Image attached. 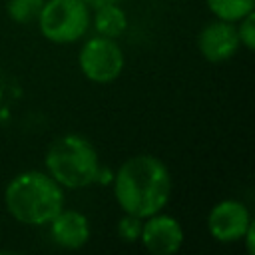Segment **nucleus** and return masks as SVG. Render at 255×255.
Returning a JSON list of instances; mask_svg holds the SVG:
<instances>
[{"instance_id":"f257e3e1","label":"nucleus","mask_w":255,"mask_h":255,"mask_svg":"<svg viewBox=\"0 0 255 255\" xmlns=\"http://www.w3.org/2000/svg\"><path fill=\"white\" fill-rule=\"evenodd\" d=\"M114 195L124 213L141 219L159 213L171 195V175L167 165L149 153L126 159L116 171Z\"/></svg>"},{"instance_id":"6e6552de","label":"nucleus","mask_w":255,"mask_h":255,"mask_svg":"<svg viewBox=\"0 0 255 255\" xmlns=\"http://www.w3.org/2000/svg\"><path fill=\"white\" fill-rule=\"evenodd\" d=\"M197 48H199L201 56L211 64H219V62H225L231 56H235V52L239 48V36H237L235 22L217 20V22L207 24L199 32Z\"/></svg>"},{"instance_id":"f03ea898","label":"nucleus","mask_w":255,"mask_h":255,"mask_svg":"<svg viewBox=\"0 0 255 255\" xmlns=\"http://www.w3.org/2000/svg\"><path fill=\"white\" fill-rule=\"evenodd\" d=\"M4 201L10 215L20 223L44 225L62 211L64 191L48 173L22 171L6 185Z\"/></svg>"},{"instance_id":"20e7f679","label":"nucleus","mask_w":255,"mask_h":255,"mask_svg":"<svg viewBox=\"0 0 255 255\" xmlns=\"http://www.w3.org/2000/svg\"><path fill=\"white\" fill-rule=\"evenodd\" d=\"M38 26L50 42L72 44L88 32L90 8L82 0H46L38 16Z\"/></svg>"},{"instance_id":"9d476101","label":"nucleus","mask_w":255,"mask_h":255,"mask_svg":"<svg viewBox=\"0 0 255 255\" xmlns=\"http://www.w3.org/2000/svg\"><path fill=\"white\" fill-rule=\"evenodd\" d=\"M94 26L98 30L100 36H106V38H118L126 32L128 28V16L126 12L118 6V4H108V6H102L96 10V16H94Z\"/></svg>"},{"instance_id":"9b49d317","label":"nucleus","mask_w":255,"mask_h":255,"mask_svg":"<svg viewBox=\"0 0 255 255\" xmlns=\"http://www.w3.org/2000/svg\"><path fill=\"white\" fill-rule=\"evenodd\" d=\"M207 8L217 16V20L239 22L243 16L255 10V0H205Z\"/></svg>"},{"instance_id":"39448f33","label":"nucleus","mask_w":255,"mask_h":255,"mask_svg":"<svg viewBox=\"0 0 255 255\" xmlns=\"http://www.w3.org/2000/svg\"><path fill=\"white\" fill-rule=\"evenodd\" d=\"M78 64L82 74L90 82L110 84L118 80L124 70V52L114 38L96 36L82 46L78 54Z\"/></svg>"},{"instance_id":"0eeeda50","label":"nucleus","mask_w":255,"mask_h":255,"mask_svg":"<svg viewBox=\"0 0 255 255\" xmlns=\"http://www.w3.org/2000/svg\"><path fill=\"white\" fill-rule=\"evenodd\" d=\"M139 239L143 247L153 255H173L183 243V229L175 217L153 213L145 217Z\"/></svg>"},{"instance_id":"2eb2a0df","label":"nucleus","mask_w":255,"mask_h":255,"mask_svg":"<svg viewBox=\"0 0 255 255\" xmlns=\"http://www.w3.org/2000/svg\"><path fill=\"white\" fill-rule=\"evenodd\" d=\"M243 239H245V245H247V253L253 255L255 253V225H253V221L247 225V229L243 233Z\"/></svg>"},{"instance_id":"dca6fc26","label":"nucleus","mask_w":255,"mask_h":255,"mask_svg":"<svg viewBox=\"0 0 255 255\" xmlns=\"http://www.w3.org/2000/svg\"><path fill=\"white\" fill-rule=\"evenodd\" d=\"M88 8H92V10H98V8H102V6H108V4H118V0H82Z\"/></svg>"},{"instance_id":"4468645a","label":"nucleus","mask_w":255,"mask_h":255,"mask_svg":"<svg viewBox=\"0 0 255 255\" xmlns=\"http://www.w3.org/2000/svg\"><path fill=\"white\" fill-rule=\"evenodd\" d=\"M237 36H239V44L245 50H253L255 48V12H249L247 16H243L239 20L237 26Z\"/></svg>"},{"instance_id":"7ed1b4c3","label":"nucleus","mask_w":255,"mask_h":255,"mask_svg":"<svg viewBox=\"0 0 255 255\" xmlns=\"http://www.w3.org/2000/svg\"><path fill=\"white\" fill-rule=\"evenodd\" d=\"M46 169L62 187H88L100 175L98 151L82 135H62L46 151Z\"/></svg>"},{"instance_id":"ddd939ff","label":"nucleus","mask_w":255,"mask_h":255,"mask_svg":"<svg viewBox=\"0 0 255 255\" xmlns=\"http://www.w3.org/2000/svg\"><path fill=\"white\" fill-rule=\"evenodd\" d=\"M141 225H143V219H141V217L126 213V215L118 221V235H120L124 241L133 243V241H137L139 235H141Z\"/></svg>"},{"instance_id":"1a4fd4ad","label":"nucleus","mask_w":255,"mask_h":255,"mask_svg":"<svg viewBox=\"0 0 255 255\" xmlns=\"http://www.w3.org/2000/svg\"><path fill=\"white\" fill-rule=\"evenodd\" d=\"M52 239L64 249H80L90 239L88 217L74 209H64L50 221Z\"/></svg>"},{"instance_id":"423d86ee","label":"nucleus","mask_w":255,"mask_h":255,"mask_svg":"<svg viewBox=\"0 0 255 255\" xmlns=\"http://www.w3.org/2000/svg\"><path fill=\"white\" fill-rule=\"evenodd\" d=\"M249 223V211L237 199H223L215 203L207 215V229L213 239L221 243H233L243 239V233Z\"/></svg>"},{"instance_id":"f8f14e48","label":"nucleus","mask_w":255,"mask_h":255,"mask_svg":"<svg viewBox=\"0 0 255 255\" xmlns=\"http://www.w3.org/2000/svg\"><path fill=\"white\" fill-rule=\"evenodd\" d=\"M44 2L46 0H8V16L20 24L34 22L38 20Z\"/></svg>"}]
</instances>
